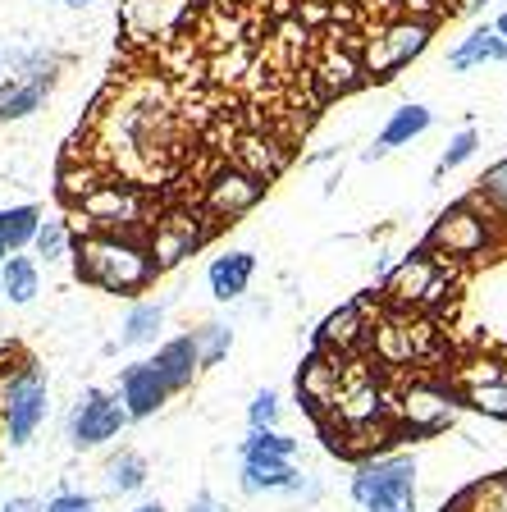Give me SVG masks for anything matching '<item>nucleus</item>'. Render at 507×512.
<instances>
[{
  "instance_id": "nucleus-1",
  "label": "nucleus",
  "mask_w": 507,
  "mask_h": 512,
  "mask_svg": "<svg viewBox=\"0 0 507 512\" xmlns=\"http://www.w3.org/2000/svg\"><path fill=\"white\" fill-rule=\"evenodd\" d=\"M78 279L106 288V293H142V288L156 279V261H151V247L138 234H106V229H92V234L78 243Z\"/></svg>"
},
{
  "instance_id": "nucleus-2",
  "label": "nucleus",
  "mask_w": 507,
  "mask_h": 512,
  "mask_svg": "<svg viewBox=\"0 0 507 512\" xmlns=\"http://www.w3.org/2000/svg\"><path fill=\"white\" fill-rule=\"evenodd\" d=\"M498 229H503V220H498L494 211H489L485 197H466V202L448 206L439 220H434L430 238H425L421 247H430L434 256H444V261H471V256H485L489 247L498 243Z\"/></svg>"
},
{
  "instance_id": "nucleus-3",
  "label": "nucleus",
  "mask_w": 507,
  "mask_h": 512,
  "mask_svg": "<svg viewBox=\"0 0 507 512\" xmlns=\"http://www.w3.org/2000/svg\"><path fill=\"white\" fill-rule=\"evenodd\" d=\"M46 412H51V394H46V375L37 362H23L19 371L0 380V430L10 448H28L46 426Z\"/></svg>"
},
{
  "instance_id": "nucleus-4",
  "label": "nucleus",
  "mask_w": 507,
  "mask_h": 512,
  "mask_svg": "<svg viewBox=\"0 0 507 512\" xmlns=\"http://www.w3.org/2000/svg\"><path fill=\"white\" fill-rule=\"evenodd\" d=\"M334 407L338 426L348 430V435H370L375 426H384L393 412L389 394H384V380L375 375L370 362H343L338 366V384H334Z\"/></svg>"
},
{
  "instance_id": "nucleus-5",
  "label": "nucleus",
  "mask_w": 507,
  "mask_h": 512,
  "mask_svg": "<svg viewBox=\"0 0 507 512\" xmlns=\"http://www.w3.org/2000/svg\"><path fill=\"white\" fill-rule=\"evenodd\" d=\"M448 288H453V261L434 256L430 247H416V252L389 275L384 293H389V302L398 311L421 316V311H439V302L448 298Z\"/></svg>"
},
{
  "instance_id": "nucleus-6",
  "label": "nucleus",
  "mask_w": 507,
  "mask_h": 512,
  "mask_svg": "<svg viewBox=\"0 0 507 512\" xmlns=\"http://www.w3.org/2000/svg\"><path fill=\"white\" fill-rule=\"evenodd\" d=\"M430 23L425 19H393L384 23L380 32H370L366 46H361V74L375 78V83H384V78H393L398 69H407V64L416 60V55L430 46Z\"/></svg>"
},
{
  "instance_id": "nucleus-7",
  "label": "nucleus",
  "mask_w": 507,
  "mask_h": 512,
  "mask_svg": "<svg viewBox=\"0 0 507 512\" xmlns=\"http://www.w3.org/2000/svg\"><path fill=\"white\" fill-rule=\"evenodd\" d=\"M78 206L83 215L92 220V229H106V234H133L147 215V197H142L138 183L128 179H101V183H87L78 192Z\"/></svg>"
},
{
  "instance_id": "nucleus-8",
  "label": "nucleus",
  "mask_w": 507,
  "mask_h": 512,
  "mask_svg": "<svg viewBox=\"0 0 507 512\" xmlns=\"http://www.w3.org/2000/svg\"><path fill=\"white\" fill-rule=\"evenodd\" d=\"M128 426V412L106 389H83L74 416H69V444L74 448H101Z\"/></svg>"
},
{
  "instance_id": "nucleus-9",
  "label": "nucleus",
  "mask_w": 507,
  "mask_h": 512,
  "mask_svg": "<svg viewBox=\"0 0 507 512\" xmlns=\"http://www.w3.org/2000/svg\"><path fill=\"white\" fill-rule=\"evenodd\" d=\"M457 412V394L448 384H434V380H416L407 394L393 403L389 416H398L402 430H412V435H434V430H444Z\"/></svg>"
},
{
  "instance_id": "nucleus-10",
  "label": "nucleus",
  "mask_w": 507,
  "mask_h": 512,
  "mask_svg": "<svg viewBox=\"0 0 507 512\" xmlns=\"http://www.w3.org/2000/svg\"><path fill=\"white\" fill-rule=\"evenodd\" d=\"M192 0H124L119 23L133 42H165L188 23Z\"/></svg>"
},
{
  "instance_id": "nucleus-11",
  "label": "nucleus",
  "mask_w": 507,
  "mask_h": 512,
  "mask_svg": "<svg viewBox=\"0 0 507 512\" xmlns=\"http://www.w3.org/2000/svg\"><path fill=\"white\" fill-rule=\"evenodd\" d=\"M389 494H416V462L393 453V458H375L352 476V499L366 508L375 499H389Z\"/></svg>"
},
{
  "instance_id": "nucleus-12",
  "label": "nucleus",
  "mask_w": 507,
  "mask_h": 512,
  "mask_svg": "<svg viewBox=\"0 0 507 512\" xmlns=\"http://www.w3.org/2000/svg\"><path fill=\"white\" fill-rule=\"evenodd\" d=\"M457 394H462V403L476 407V412L507 421V366L466 362L462 371H457Z\"/></svg>"
},
{
  "instance_id": "nucleus-13",
  "label": "nucleus",
  "mask_w": 507,
  "mask_h": 512,
  "mask_svg": "<svg viewBox=\"0 0 507 512\" xmlns=\"http://www.w3.org/2000/svg\"><path fill=\"white\" fill-rule=\"evenodd\" d=\"M115 398L124 403L128 421H147V416H156L160 407H165L169 389H165V380L156 375L151 362H133V366H124V375H119V394Z\"/></svg>"
},
{
  "instance_id": "nucleus-14",
  "label": "nucleus",
  "mask_w": 507,
  "mask_h": 512,
  "mask_svg": "<svg viewBox=\"0 0 507 512\" xmlns=\"http://www.w3.org/2000/svg\"><path fill=\"white\" fill-rule=\"evenodd\" d=\"M261 192H265V179H256V174L243 170V165H233V170H220L211 183H206V211L238 215V211L261 202Z\"/></svg>"
},
{
  "instance_id": "nucleus-15",
  "label": "nucleus",
  "mask_w": 507,
  "mask_h": 512,
  "mask_svg": "<svg viewBox=\"0 0 507 512\" xmlns=\"http://www.w3.org/2000/svg\"><path fill=\"white\" fill-rule=\"evenodd\" d=\"M370 343L389 366H412L416 357H425V330L416 325L412 311H398L380 330H370Z\"/></svg>"
},
{
  "instance_id": "nucleus-16",
  "label": "nucleus",
  "mask_w": 507,
  "mask_h": 512,
  "mask_svg": "<svg viewBox=\"0 0 507 512\" xmlns=\"http://www.w3.org/2000/svg\"><path fill=\"white\" fill-rule=\"evenodd\" d=\"M206 238V229L197 224V215H169V220L156 224V234H151V261L156 270L165 266H179L183 256H192Z\"/></svg>"
},
{
  "instance_id": "nucleus-17",
  "label": "nucleus",
  "mask_w": 507,
  "mask_h": 512,
  "mask_svg": "<svg viewBox=\"0 0 507 512\" xmlns=\"http://www.w3.org/2000/svg\"><path fill=\"white\" fill-rule=\"evenodd\" d=\"M151 366H156V375L165 380L169 394H179V389H188L192 375L201 371V362H197V343H192V334H179V339L160 343L156 357H151Z\"/></svg>"
},
{
  "instance_id": "nucleus-18",
  "label": "nucleus",
  "mask_w": 507,
  "mask_h": 512,
  "mask_svg": "<svg viewBox=\"0 0 507 512\" xmlns=\"http://www.w3.org/2000/svg\"><path fill=\"white\" fill-rule=\"evenodd\" d=\"M370 330H375V325L366 320V307L348 302V307H338L334 316L320 325V348H334L338 357H343V352H352V348H366Z\"/></svg>"
},
{
  "instance_id": "nucleus-19",
  "label": "nucleus",
  "mask_w": 507,
  "mask_h": 512,
  "mask_svg": "<svg viewBox=\"0 0 507 512\" xmlns=\"http://www.w3.org/2000/svg\"><path fill=\"white\" fill-rule=\"evenodd\" d=\"M256 275V256L252 252H229V256H215L211 270H206V284H211L215 302H233L243 298L247 284Z\"/></svg>"
},
{
  "instance_id": "nucleus-20",
  "label": "nucleus",
  "mask_w": 507,
  "mask_h": 512,
  "mask_svg": "<svg viewBox=\"0 0 507 512\" xmlns=\"http://www.w3.org/2000/svg\"><path fill=\"white\" fill-rule=\"evenodd\" d=\"M238 485H243V494L293 490V485H297V467H293V458H243Z\"/></svg>"
},
{
  "instance_id": "nucleus-21",
  "label": "nucleus",
  "mask_w": 507,
  "mask_h": 512,
  "mask_svg": "<svg viewBox=\"0 0 507 512\" xmlns=\"http://www.w3.org/2000/svg\"><path fill=\"white\" fill-rule=\"evenodd\" d=\"M0 293H5L14 307H28V302L42 293V266L23 252H10L0 261Z\"/></svg>"
},
{
  "instance_id": "nucleus-22",
  "label": "nucleus",
  "mask_w": 507,
  "mask_h": 512,
  "mask_svg": "<svg viewBox=\"0 0 507 512\" xmlns=\"http://www.w3.org/2000/svg\"><path fill=\"white\" fill-rule=\"evenodd\" d=\"M430 124H434V115H430L425 106H398V110L389 115V124H384L380 142H375V147H370L366 156L375 160V156H384V151H393V147H407V142L421 138V133H425Z\"/></svg>"
},
{
  "instance_id": "nucleus-23",
  "label": "nucleus",
  "mask_w": 507,
  "mask_h": 512,
  "mask_svg": "<svg viewBox=\"0 0 507 512\" xmlns=\"http://www.w3.org/2000/svg\"><path fill=\"white\" fill-rule=\"evenodd\" d=\"M334 384H338V357L329 362L325 348L311 352V362L302 366V375H297V394L307 398L311 412H320V407H329V398H334Z\"/></svg>"
},
{
  "instance_id": "nucleus-24",
  "label": "nucleus",
  "mask_w": 507,
  "mask_h": 512,
  "mask_svg": "<svg viewBox=\"0 0 507 512\" xmlns=\"http://www.w3.org/2000/svg\"><path fill=\"white\" fill-rule=\"evenodd\" d=\"M37 229H42V206H0V243H5V252H23V247H32V238H37Z\"/></svg>"
},
{
  "instance_id": "nucleus-25",
  "label": "nucleus",
  "mask_w": 507,
  "mask_h": 512,
  "mask_svg": "<svg viewBox=\"0 0 507 512\" xmlns=\"http://www.w3.org/2000/svg\"><path fill=\"white\" fill-rule=\"evenodd\" d=\"M489 60H507V42L498 37V32H471L462 46H457L453 55H448V64H453L457 74H466V69H476V64H489Z\"/></svg>"
},
{
  "instance_id": "nucleus-26",
  "label": "nucleus",
  "mask_w": 507,
  "mask_h": 512,
  "mask_svg": "<svg viewBox=\"0 0 507 512\" xmlns=\"http://www.w3.org/2000/svg\"><path fill=\"white\" fill-rule=\"evenodd\" d=\"M142 485H147V458H142V453L124 448V453H115V458L106 462V490L110 494H138Z\"/></svg>"
},
{
  "instance_id": "nucleus-27",
  "label": "nucleus",
  "mask_w": 507,
  "mask_h": 512,
  "mask_svg": "<svg viewBox=\"0 0 507 512\" xmlns=\"http://www.w3.org/2000/svg\"><path fill=\"white\" fill-rule=\"evenodd\" d=\"M46 78H32V83H10L0 87V124H10V119H23L46 101Z\"/></svg>"
},
{
  "instance_id": "nucleus-28",
  "label": "nucleus",
  "mask_w": 507,
  "mask_h": 512,
  "mask_svg": "<svg viewBox=\"0 0 507 512\" xmlns=\"http://www.w3.org/2000/svg\"><path fill=\"white\" fill-rule=\"evenodd\" d=\"M160 320H165V302H138V307L128 311L119 343H124V348H142V343H156Z\"/></svg>"
},
{
  "instance_id": "nucleus-29",
  "label": "nucleus",
  "mask_w": 507,
  "mask_h": 512,
  "mask_svg": "<svg viewBox=\"0 0 507 512\" xmlns=\"http://www.w3.org/2000/svg\"><path fill=\"white\" fill-rule=\"evenodd\" d=\"M192 343H197L201 366H220L233 348V330L229 325H201V330H192Z\"/></svg>"
},
{
  "instance_id": "nucleus-30",
  "label": "nucleus",
  "mask_w": 507,
  "mask_h": 512,
  "mask_svg": "<svg viewBox=\"0 0 507 512\" xmlns=\"http://www.w3.org/2000/svg\"><path fill=\"white\" fill-rule=\"evenodd\" d=\"M293 453H297V439L279 435L275 426L252 430V435L243 439V458H293Z\"/></svg>"
},
{
  "instance_id": "nucleus-31",
  "label": "nucleus",
  "mask_w": 507,
  "mask_h": 512,
  "mask_svg": "<svg viewBox=\"0 0 507 512\" xmlns=\"http://www.w3.org/2000/svg\"><path fill=\"white\" fill-rule=\"evenodd\" d=\"M32 247H37L42 261H64V256H69V229H64V220H42Z\"/></svg>"
},
{
  "instance_id": "nucleus-32",
  "label": "nucleus",
  "mask_w": 507,
  "mask_h": 512,
  "mask_svg": "<svg viewBox=\"0 0 507 512\" xmlns=\"http://www.w3.org/2000/svg\"><path fill=\"white\" fill-rule=\"evenodd\" d=\"M480 197H485L489 211L507 224V160H498L494 170H485V179H480Z\"/></svg>"
},
{
  "instance_id": "nucleus-33",
  "label": "nucleus",
  "mask_w": 507,
  "mask_h": 512,
  "mask_svg": "<svg viewBox=\"0 0 507 512\" xmlns=\"http://www.w3.org/2000/svg\"><path fill=\"white\" fill-rule=\"evenodd\" d=\"M476 147H480V133H476V128H462V133L448 142L444 156H439V170L448 174V170H457V165H466V160L476 156Z\"/></svg>"
},
{
  "instance_id": "nucleus-34",
  "label": "nucleus",
  "mask_w": 507,
  "mask_h": 512,
  "mask_svg": "<svg viewBox=\"0 0 507 512\" xmlns=\"http://www.w3.org/2000/svg\"><path fill=\"white\" fill-rule=\"evenodd\" d=\"M247 416H252V430H270L279 421V398L270 394V389H261V394L252 398V407H247Z\"/></svg>"
},
{
  "instance_id": "nucleus-35",
  "label": "nucleus",
  "mask_w": 507,
  "mask_h": 512,
  "mask_svg": "<svg viewBox=\"0 0 507 512\" xmlns=\"http://www.w3.org/2000/svg\"><path fill=\"white\" fill-rule=\"evenodd\" d=\"M42 512H96V499H92V494L64 490V494H55L51 503H42Z\"/></svg>"
},
{
  "instance_id": "nucleus-36",
  "label": "nucleus",
  "mask_w": 507,
  "mask_h": 512,
  "mask_svg": "<svg viewBox=\"0 0 507 512\" xmlns=\"http://www.w3.org/2000/svg\"><path fill=\"white\" fill-rule=\"evenodd\" d=\"M366 512H416V494H389V499L366 503Z\"/></svg>"
},
{
  "instance_id": "nucleus-37",
  "label": "nucleus",
  "mask_w": 507,
  "mask_h": 512,
  "mask_svg": "<svg viewBox=\"0 0 507 512\" xmlns=\"http://www.w3.org/2000/svg\"><path fill=\"white\" fill-rule=\"evenodd\" d=\"M188 512H229V508H224V503L220 499H215V494L211 490H201L197 494V499H192V508Z\"/></svg>"
},
{
  "instance_id": "nucleus-38",
  "label": "nucleus",
  "mask_w": 507,
  "mask_h": 512,
  "mask_svg": "<svg viewBox=\"0 0 507 512\" xmlns=\"http://www.w3.org/2000/svg\"><path fill=\"white\" fill-rule=\"evenodd\" d=\"M0 512H42V503H37V499H23V494H19V499H5V503H0Z\"/></svg>"
},
{
  "instance_id": "nucleus-39",
  "label": "nucleus",
  "mask_w": 507,
  "mask_h": 512,
  "mask_svg": "<svg viewBox=\"0 0 507 512\" xmlns=\"http://www.w3.org/2000/svg\"><path fill=\"white\" fill-rule=\"evenodd\" d=\"M494 32H498V37H503V42H507V10H503V14H498V23H494Z\"/></svg>"
},
{
  "instance_id": "nucleus-40",
  "label": "nucleus",
  "mask_w": 507,
  "mask_h": 512,
  "mask_svg": "<svg viewBox=\"0 0 507 512\" xmlns=\"http://www.w3.org/2000/svg\"><path fill=\"white\" fill-rule=\"evenodd\" d=\"M64 5H69V10H87V5H92V0H64Z\"/></svg>"
},
{
  "instance_id": "nucleus-41",
  "label": "nucleus",
  "mask_w": 507,
  "mask_h": 512,
  "mask_svg": "<svg viewBox=\"0 0 507 512\" xmlns=\"http://www.w3.org/2000/svg\"><path fill=\"white\" fill-rule=\"evenodd\" d=\"M133 512H165L160 503H142V508H133Z\"/></svg>"
},
{
  "instance_id": "nucleus-42",
  "label": "nucleus",
  "mask_w": 507,
  "mask_h": 512,
  "mask_svg": "<svg viewBox=\"0 0 507 512\" xmlns=\"http://www.w3.org/2000/svg\"><path fill=\"white\" fill-rule=\"evenodd\" d=\"M5 256H10V252H5V243H0V261H5Z\"/></svg>"
},
{
  "instance_id": "nucleus-43",
  "label": "nucleus",
  "mask_w": 507,
  "mask_h": 512,
  "mask_svg": "<svg viewBox=\"0 0 507 512\" xmlns=\"http://www.w3.org/2000/svg\"><path fill=\"white\" fill-rule=\"evenodd\" d=\"M0 298H5V293H0Z\"/></svg>"
}]
</instances>
